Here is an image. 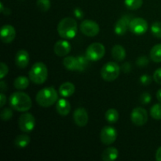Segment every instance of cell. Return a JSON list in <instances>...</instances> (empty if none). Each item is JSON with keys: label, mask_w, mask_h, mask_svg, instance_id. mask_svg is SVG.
<instances>
[{"label": "cell", "mask_w": 161, "mask_h": 161, "mask_svg": "<svg viewBox=\"0 0 161 161\" xmlns=\"http://www.w3.org/2000/svg\"><path fill=\"white\" fill-rule=\"evenodd\" d=\"M30 142H31V138L28 135H20L16 137L14 140V144L19 149H24L29 145Z\"/></svg>", "instance_id": "7402d4cb"}, {"label": "cell", "mask_w": 161, "mask_h": 161, "mask_svg": "<svg viewBox=\"0 0 161 161\" xmlns=\"http://www.w3.org/2000/svg\"><path fill=\"white\" fill-rule=\"evenodd\" d=\"M156 160L161 161V146L158 148L157 153H156Z\"/></svg>", "instance_id": "f35d334b"}, {"label": "cell", "mask_w": 161, "mask_h": 161, "mask_svg": "<svg viewBox=\"0 0 161 161\" xmlns=\"http://www.w3.org/2000/svg\"><path fill=\"white\" fill-rule=\"evenodd\" d=\"M75 87L73 83H70V82H65L60 86L58 91L62 97H68L72 96L75 93Z\"/></svg>", "instance_id": "ac0fdd59"}, {"label": "cell", "mask_w": 161, "mask_h": 161, "mask_svg": "<svg viewBox=\"0 0 161 161\" xmlns=\"http://www.w3.org/2000/svg\"><path fill=\"white\" fill-rule=\"evenodd\" d=\"M120 69L117 63L109 61L103 65L101 70V75L105 81L112 82L116 80L119 75Z\"/></svg>", "instance_id": "5b68a950"}, {"label": "cell", "mask_w": 161, "mask_h": 161, "mask_svg": "<svg viewBox=\"0 0 161 161\" xmlns=\"http://www.w3.org/2000/svg\"><path fill=\"white\" fill-rule=\"evenodd\" d=\"M53 50L57 56L64 57L71 51V44L67 40H59L54 44Z\"/></svg>", "instance_id": "9a60e30c"}, {"label": "cell", "mask_w": 161, "mask_h": 161, "mask_svg": "<svg viewBox=\"0 0 161 161\" xmlns=\"http://www.w3.org/2000/svg\"><path fill=\"white\" fill-rule=\"evenodd\" d=\"M151 32L154 37L161 39V22H154L151 26Z\"/></svg>", "instance_id": "f1b7e54d"}, {"label": "cell", "mask_w": 161, "mask_h": 161, "mask_svg": "<svg viewBox=\"0 0 161 161\" xmlns=\"http://www.w3.org/2000/svg\"><path fill=\"white\" fill-rule=\"evenodd\" d=\"M6 86V84H5L4 81H3V80H2L1 83H0V88H1L2 92H3V91H4L5 89H6V86Z\"/></svg>", "instance_id": "ab89813d"}, {"label": "cell", "mask_w": 161, "mask_h": 161, "mask_svg": "<svg viewBox=\"0 0 161 161\" xmlns=\"http://www.w3.org/2000/svg\"><path fill=\"white\" fill-rule=\"evenodd\" d=\"M148 64H149V59H148L147 57L146 56L139 57L136 61V64L140 66V67H145V66L147 65Z\"/></svg>", "instance_id": "836d02e7"}, {"label": "cell", "mask_w": 161, "mask_h": 161, "mask_svg": "<svg viewBox=\"0 0 161 161\" xmlns=\"http://www.w3.org/2000/svg\"><path fill=\"white\" fill-rule=\"evenodd\" d=\"M30 56L28 51L25 50H20L17 51L15 56V64L20 69H25L29 64Z\"/></svg>", "instance_id": "2e32d148"}, {"label": "cell", "mask_w": 161, "mask_h": 161, "mask_svg": "<svg viewBox=\"0 0 161 161\" xmlns=\"http://www.w3.org/2000/svg\"><path fill=\"white\" fill-rule=\"evenodd\" d=\"M130 15H124L117 20L114 27V31L118 36H124L130 27Z\"/></svg>", "instance_id": "7c38bea8"}, {"label": "cell", "mask_w": 161, "mask_h": 161, "mask_svg": "<svg viewBox=\"0 0 161 161\" xmlns=\"http://www.w3.org/2000/svg\"><path fill=\"white\" fill-rule=\"evenodd\" d=\"M124 4L128 9L136 10L142 6L143 0H124Z\"/></svg>", "instance_id": "484cf974"}, {"label": "cell", "mask_w": 161, "mask_h": 161, "mask_svg": "<svg viewBox=\"0 0 161 161\" xmlns=\"http://www.w3.org/2000/svg\"><path fill=\"white\" fill-rule=\"evenodd\" d=\"M29 80L25 76H19L14 82V87L17 90H25L29 86Z\"/></svg>", "instance_id": "603a6c76"}, {"label": "cell", "mask_w": 161, "mask_h": 161, "mask_svg": "<svg viewBox=\"0 0 161 161\" xmlns=\"http://www.w3.org/2000/svg\"><path fill=\"white\" fill-rule=\"evenodd\" d=\"M150 58L153 62H161V44H157L151 49Z\"/></svg>", "instance_id": "d4e9b609"}, {"label": "cell", "mask_w": 161, "mask_h": 161, "mask_svg": "<svg viewBox=\"0 0 161 161\" xmlns=\"http://www.w3.org/2000/svg\"><path fill=\"white\" fill-rule=\"evenodd\" d=\"M36 4H37L38 8L42 12L48 11L50 9V6H51L50 0H37Z\"/></svg>", "instance_id": "f546056e"}, {"label": "cell", "mask_w": 161, "mask_h": 161, "mask_svg": "<svg viewBox=\"0 0 161 161\" xmlns=\"http://www.w3.org/2000/svg\"><path fill=\"white\" fill-rule=\"evenodd\" d=\"M0 37L4 43H10L16 37V31L14 27L10 25H6L2 27Z\"/></svg>", "instance_id": "4fadbf2b"}, {"label": "cell", "mask_w": 161, "mask_h": 161, "mask_svg": "<svg viewBox=\"0 0 161 161\" xmlns=\"http://www.w3.org/2000/svg\"><path fill=\"white\" fill-rule=\"evenodd\" d=\"M36 102L40 106L47 108L54 105L58 99V94L53 86L42 88L36 94Z\"/></svg>", "instance_id": "7a4b0ae2"}, {"label": "cell", "mask_w": 161, "mask_h": 161, "mask_svg": "<svg viewBox=\"0 0 161 161\" xmlns=\"http://www.w3.org/2000/svg\"><path fill=\"white\" fill-rule=\"evenodd\" d=\"M140 82H141L142 84L145 85V86H148L152 82V79H151V77L149 75H143L140 77Z\"/></svg>", "instance_id": "e575fe53"}, {"label": "cell", "mask_w": 161, "mask_h": 161, "mask_svg": "<svg viewBox=\"0 0 161 161\" xmlns=\"http://www.w3.org/2000/svg\"><path fill=\"white\" fill-rule=\"evenodd\" d=\"M149 25L145 19L142 17H135L130 20L129 29L133 34L142 36L147 31Z\"/></svg>", "instance_id": "ba28073f"}, {"label": "cell", "mask_w": 161, "mask_h": 161, "mask_svg": "<svg viewBox=\"0 0 161 161\" xmlns=\"http://www.w3.org/2000/svg\"><path fill=\"white\" fill-rule=\"evenodd\" d=\"M56 110L59 115L62 116H65L69 114L71 110L70 102L65 98L59 99L57 102Z\"/></svg>", "instance_id": "e0dca14e"}, {"label": "cell", "mask_w": 161, "mask_h": 161, "mask_svg": "<svg viewBox=\"0 0 161 161\" xmlns=\"http://www.w3.org/2000/svg\"><path fill=\"white\" fill-rule=\"evenodd\" d=\"M119 113L115 108H109L106 111L105 114V119L109 124H115L119 119Z\"/></svg>", "instance_id": "cb8c5ba5"}, {"label": "cell", "mask_w": 161, "mask_h": 161, "mask_svg": "<svg viewBox=\"0 0 161 161\" xmlns=\"http://www.w3.org/2000/svg\"><path fill=\"white\" fill-rule=\"evenodd\" d=\"M8 72H9V69H8L6 64H5L4 62H1L0 64V78L1 80H3V78L8 74Z\"/></svg>", "instance_id": "d6a6232c"}, {"label": "cell", "mask_w": 161, "mask_h": 161, "mask_svg": "<svg viewBox=\"0 0 161 161\" xmlns=\"http://www.w3.org/2000/svg\"><path fill=\"white\" fill-rule=\"evenodd\" d=\"M80 31L84 36L94 37L100 31V27L97 22L91 20H85L80 25Z\"/></svg>", "instance_id": "9c48e42d"}, {"label": "cell", "mask_w": 161, "mask_h": 161, "mask_svg": "<svg viewBox=\"0 0 161 161\" xmlns=\"http://www.w3.org/2000/svg\"><path fill=\"white\" fill-rule=\"evenodd\" d=\"M73 14L75 17H77L78 19H82L83 17V12L80 8H75L73 10Z\"/></svg>", "instance_id": "8d00e7d4"}, {"label": "cell", "mask_w": 161, "mask_h": 161, "mask_svg": "<svg viewBox=\"0 0 161 161\" xmlns=\"http://www.w3.org/2000/svg\"><path fill=\"white\" fill-rule=\"evenodd\" d=\"M105 53V48L100 42L91 44L86 50V57L91 61H97L102 59Z\"/></svg>", "instance_id": "8992f818"}, {"label": "cell", "mask_w": 161, "mask_h": 161, "mask_svg": "<svg viewBox=\"0 0 161 161\" xmlns=\"http://www.w3.org/2000/svg\"><path fill=\"white\" fill-rule=\"evenodd\" d=\"M29 79L36 84H42L48 77V69L42 62H36L31 66L29 71Z\"/></svg>", "instance_id": "277c9868"}, {"label": "cell", "mask_w": 161, "mask_h": 161, "mask_svg": "<svg viewBox=\"0 0 161 161\" xmlns=\"http://www.w3.org/2000/svg\"><path fill=\"white\" fill-rule=\"evenodd\" d=\"M153 80L156 83L161 85V68H159L154 72Z\"/></svg>", "instance_id": "d590c367"}, {"label": "cell", "mask_w": 161, "mask_h": 161, "mask_svg": "<svg viewBox=\"0 0 161 161\" xmlns=\"http://www.w3.org/2000/svg\"><path fill=\"white\" fill-rule=\"evenodd\" d=\"M152 100V97H151L150 94L148 92H144L142 94L141 97H140V102L143 104V105H147Z\"/></svg>", "instance_id": "1f68e13d"}, {"label": "cell", "mask_w": 161, "mask_h": 161, "mask_svg": "<svg viewBox=\"0 0 161 161\" xmlns=\"http://www.w3.org/2000/svg\"><path fill=\"white\" fill-rule=\"evenodd\" d=\"M157 100H158L160 102H161V89L158 90V91H157Z\"/></svg>", "instance_id": "60d3db41"}, {"label": "cell", "mask_w": 161, "mask_h": 161, "mask_svg": "<svg viewBox=\"0 0 161 161\" xmlns=\"http://www.w3.org/2000/svg\"><path fill=\"white\" fill-rule=\"evenodd\" d=\"M18 126L20 130L25 133L32 131L36 127V119L34 116L28 113L22 114L18 119Z\"/></svg>", "instance_id": "52a82bcc"}, {"label": "cell", "mask_w": 161, "mask_h": 161, "mask_svg": "<svg viewBox=\"0 0 161 161\" xmlns=\"http://www.w3.org/2000/svg\"><path fill=\"white\" fill-rule=\"evenodd\" d=\"M130 119L136 126H143L148 121V113L145 108L137 107L130 113Z\"/></svg>", "instance_id": "30bf717a"}, {"label": "cell", "mask_w": 161, "mask_h": 161, "mask_svg": "<svg viewBox=\"0 0 161 161\" xmlns=\"http://www.w3.org/2000/svg\"><path fill=\"white\" fill-rule=\"evenodd\" d=\"M73 119L79 127H85L89 120V116L86 110L84 108H78L73 113Z\"/></svg>", "instance_id": "5bb4252c"}, {"label": "cell", "mask_w": 161, "mask_h": 161, "mask_svg": "<svg viewBox=\"0 0 161 161\" xmlns=\"http://www.w3.org/2000/svg\"><path fill=\"white\" fill-rule=\"evenodd\" d=\"M150 115L154 119L160 120L161 119V103L155 104L150 108Z\"/></svg>", "instance_id": "4316f807"}, {"label": "cell", "mask_w": 161, "mask_h": 161, "mask_svg": "<svg viewBox=\"0 0 161 161\" xmlns=\"http://www.w3.org/2000/svg\"><path fill=\"white\" fill-rule=\"evenodd\" d=\"M63 65L68 70L77 71V69H78V60H77V58L72 56L66 57L63 60Z\"/></svg>", "instance_id": "44dd1931"}, {"label": "cell", "mask_w": 161, "mask_h": 161, "mask_svg": "<svg viewBox=\"0 0 161 161\" xmlns=\"http://www.w3.org/2000/svg\"><path fill=\"white\" fill-rule=\"evenodd\" d=\"M119 157V151L115 147L107 148L102 153V159L104 161H114Z\"/></svg>", "instance_id": "d6986e66"}, {"label": "cell", "mask_w": 161, "mask_h": 161, "mask_svg": "<svg viewBox=\"0 0 161 161\" xmlns=\"http://www.w3.org/2000/svg\"><path fill=\"white\" fill-rule=\"evenodd\" d=\"M6 95L2 92L1 94H0V107H1V108H3V107L4 106V105L6 104Z\"/></svg>", "instance_id": "74e56055"}, {"label": "cell", "mask_w": 161, "mask_h": 161, "mask_svg": "<svg viewBox=\"0 0 161 161\" xmlns=\"http://www.w3.org/2000/svg\"><path fill=\"white\" fill-rule=\"evenodd\" d=\"M13 116V110L9 108H5L3 109L0 113V117L3 121H7L12 118Z\"/></svg>", "instance_id": "4dcf8cb0"}, {"label": "cell", "mask_w": 161, "mask_h": 161, "mask_svg": "<svg viewBox=\"0 0 161 161\" xmlns=\"http://www.w3.org/2000/svg\"><path fill=\"white\" fill-rule=\"evenodd\" d=\"M9 105L13 109L17 112H27L32 106L29 96L24 92H14L9 97Z\"/></svg>", "instance_id": "6da1fadb"}, {"label": "cell", "mask_w": 161, "mask_h": 161, "mask_svg": "<svg viewBox=\"0 0 161 161\" xmlns=\"http://www.w3.org/2000/svg\"><path fill=\"white\" fill-rule=\"evenodd\" d=\"M126 55V50L124 47L121 45H115L114 47L112 48V56L114 58L116 61H122L125 59Z\"/></svg>", "instance_id": "ffe728a7"}, {"label": "cell", "mask_w": 161, "mask_h": 161, "mask_svg": "<svg viewBox=\"0 0 161 161\" xmlns=\"http://www.w3.org/2000/svg\"><path fill=\"white\" fill-rule=\"evenodd\" d=\"M117 138V131L116 128L111 126L103 127L100 133V139L104 145H111L114 142Z\"/></svg>", "instance_id": "8fae6325"}, {"label": "cell", "mask_w": 161, "mask_h": 161, "mask_svg": "<svg viewBox=\"0 0 161 161\" xmlns=\"http://www.w3.org/2000/svg\"><path fill=\"white\" fill-rule=\"evenodd\" d=\"M76 58L77 60H78V69H77V71H80V72L84 71L89 65L90 60L86 56H79L76 57Z\"/></svg>", "instance_id": "83f0119b"}, {"label": "cell", "mask_w": 161, "mask_h": 161, "mask_svg": "<svg viewBox=\"0 0 161 161\" xmlns=\"http://www.w3.org/2000/svg\"><path fill=\"white\" fill-rule=\"evenodd\" d=\"M58 32L64 39H73L77 33V23L72 17L63 18L58 23Z\"/></svg>", "instance_id": "3957f363"}]
</instances>
